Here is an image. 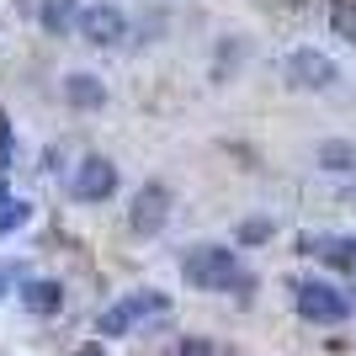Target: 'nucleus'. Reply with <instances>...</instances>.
<instances>
[{"instance_id": "nucleus-15", "label": "nucleus", "mask_w": 356, "mask_h": 356, "mask_svg": "<svg viewBox=\"0 0 356 356\" xmlns=\"http://www.w3.org/2000/svg\"><path fill=\"white\" fill-rule=\"evenodd\" d=\"M271 234H277L271 218H245V223H239V245H266Z\"/></svg>"}, {"instance_id": "nucleus-9", "label": "nucleus", "mask_w": 356, "mask_h": 356, "mask_svg": "<svg viewBox=\"0 0 356 356\" xmlns=\"http://www.w3.org/2000/svg\"><path fill=\"white\" fill-rule=\"evenodd\" d=\"M22 309L38 314V319H48V314H59L64 309V287L54 282V277H38V282L22 287Z\"/></svg>"}, {"instance_id": "nucleus-8", "label": "nucleus", "mask_w": 356, "mask_h": 356, "mask_svg": "<svg viewBox=\"0 0 356 356\" xmlns=\"http://www.w3.org/2000/svg\"><path fill=\"white\" fill-rule=\"evenodd\" d=\"M298 245H303L309 255H319V261H330L335 271L356 277V239L351 234H325V239H319V234H303Z\"/></svg>"}, {"instance_id": "nucleus-13", "label": "nucleus", "mask_w": 356, "mask_h": 356, "mask_svg": "<svg viewBox=\"0 0 356 356\" xmlns=\"http://www.w3.org/2000/svg\"><path fill=\"white\" fill-rule=\"evenodd\" d=\"M70 22H74V0H48L43 6V27L48 32H70Z\"/></svg>"}, {"instance_id": "nucleus-11", "label": "nucleus", "mask_w": 356, "mask_h": 356, "mask_svg": "<svg viewBox=\"0 0 356 356\" xmlns=\"http://www.w3.org/2000/svg\"><path fill=\"white\" fill-rule=\"evenodd\" d=\"M319 165H325V170H351V165H356V144H346V138H325V144H319Z\"/></svg>"}, {"instance_id": "nucleus-17", "label": "nucleus", "mask_w": 356, "mask_h": 356, "mask_svg": "<svg viewBox=\"0 0 356 356\" xmlns=\"http://www.w3.org/2000/svg\"><path fill=\"white\" fill-rule=\"evenodd\" d=\"M11 160V118H6V112H0V165Z\"/></svg>"}, {"instance_id": "nucleus-6", "label": "nucleus", "mask_w": 356, "mask_h": 356, "mask_svg": "<svg viewBox=\"0 0 356 356\" xmlns=\"http://www.w3.org/2000/svg\"><path fill=\"white\" fill-rule=\"evenodd\" d=\"M165 218H170V192H165L160 181H149V186H138L134 208H128V229L149 239V234H160V229H165Z\"/></svg>"}, {"instance_id": "nucleus-5", "label": "nucleus", "mask_w": 356, "mask_h": 356, "mask_svg": "<svg viewBox=\"0 0 356 356\" xmlns=\"http://www.w3.org/2000/svg\"><path fill=\"white\" fill-rule=\"evenodd\" d=\"M80 38H86V43H96V48H112V43H122V38H128V16H122L112 0H96V6H86V11H80Z\"/></svg>"}, {"instance_id": "nucleus-1", "label": "nucleus", "mask_w": 356, "mask_h": 356, "mask_svg": "<svg viewBox=\"0 0 356 356\" xmlns=\"http://www.w3.org/2000/svg\"><path fill=\"white\" fill-rule=\"evenodd\" d=\"M181 277H186L192 287H202V293L250 287V277L239 271L234 250H223V245H197V250H186V261H181Z\"/></svg>"}, {"instance_id": "nucleus-2", "label": "nucleus", "mask_w": 356, "mask_h": 356, "mask_svg": "<svg viewBox=\"0 0 356 356\" xmlns=\"http://www.w3.org/2000/svg\"><path fill=\"white\" fill-rule=\"evenodd\" d=\"M293 303L309 325H341V319H351V298H346L341 287H330V282H298Z\"/></svg>"}, {"instance_id": "nucleus-3", "label": "nucleus", "mask_w": 356, "mask_h": 356, "mask_svg": "<svg viewBox=\"0 0 356 356\" xmlns=\"http://www.w3.org/2000/svg\"><path fill=\"white\" fill-rule=\"evenodd\" d=\"M165 309H170V298H165V293H128L122 303H112V309L96 314V335H128L138 319L165 314Z\"/></svg>"}, {"instance_id": "nucleus-20", "label": "nucleus", "mask_w": 356, "mask_h": 356, "mask_svg": "<svg viewBox=\"0 0 356 356\" xmlns=\"http://www.w3.org/2000/svg\"><path fill=\"white\" fill-rule=\"evenodd\" d=\"M0 298H6V277H0Z\"/></svg>"}, {"instance_id": "nucleus-12", "label": "nucleus", "mask_w": 356, "mask_h": 356, "mask_svg": "<svg viewBox=\"0 0 356 356\" xmlns=\"http://www.w3.org/2000/svg\"><path fill=\"white\" fill-rule=\"evenodd\" d=\"M330 32L356 43V0H335V11H330Z\"/></svg>"}, {"instance_id": "nucleus-14", "label": "nucleus", "mask_w": 356, "mask_h": 356, "mask_svg": "<svg viewBox=\"0 0 356 356\" xmlns=\"http://www.w3.org/2000/svg\"><path fill=\"white\" fill-rule=\"evenodd\" d=\"M27 218H32V208H27V202H16V197H11V202H0V234H11V229H22Z\"/></svg>"}, {"instance_id": "nucleus-19", "label": "nucleus", "mask_w": 356, "mask_h": 356, "mask_svg": "<svg viewBox=\"0 0 356 356\" xmlns=\"http://www.w3.org/2000/svg\"><path fill=\"white\" fill-rule=\"evenodd\" d=\"M0 202H11V192H6V176H0Z\"/></svg>"}, {"instance_id": "nucleus-10", "label": "nucleus", "mask_w": 356, "mask_h": 356, "mask_svg": "<svg viewBox=\"0 0 356 356\" xmlns=\"http://www.w3.org/2000/svg\"><path fill=\"white\" fill-rule=\"evenodd\" d=\"M64 102H70V106H80V112H96V106L106 102V86L96 80V74L74 70L70 80H64Z\"/></svg>"}, {"instance_id": "nucleus-7", "label": "nucleus", "mask_w": 356, "mask_h": 356, "mask_svg": "<svg viewBox=\"0 0 356 356\" xmlns=\"http://www.w3.org/2000/svg\"><path fill=\"white\" fill-rule=\"evenodd\" d=\"M287 80L298 90H330L335 86V64L319 48H298V54H287Z\"/></svg>"}, {"instance_id": "nucleus-18", "label": "nucleus", "mask_w": 356, "mask_h": 356, "mask_svg": "<svg viewBox=\"0 0 356 356\" xmlns=\"http://www.w3.org/2000/svg\"><path fill=\"white\" fill-rule=\"evenodd\" d=\"M74 356H106V351H102V346H80Z\"/></svg>"}, {"instance_id": "nucleus-4", "label": "nucleus", "mask_w": 356, "mask_h": 356, "mask_svg": "<svg viewBox=\"0 0 356 356\" xmlns=\"http://www.w3.org/2000/svg\"><path fill=\"white\" fill-rule=\"evenodd\" d=\"M112 192H118V165L106 160V154H86V160L74 165L70 197H80V202H106Z\"/></svg>"}, {"instance_id": "nucleus-16", "label": "nucleus", "mask_w": 356, "mask_h": 356, "mask_svg": "<svg viewBox=\"0 0 356 356\" xmlns=\"http://www.w3.org/2000/svg\"><path fill=\"white\" fill-rule=\"evenodd\" d=\"M165 356H229V351H223V346H213V341H197V335H192V341L170 346Z\"/></svg>"}]
</instances>
